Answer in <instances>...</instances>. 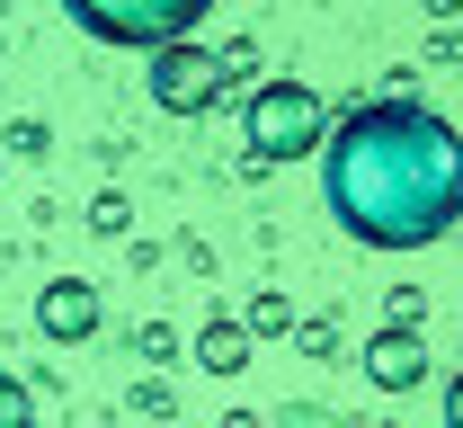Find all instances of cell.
<instances>
[{
	"instance_id": "obj_1",
	"label": "cell",
	"mask_w": 463,
	"mask_h": 428,
	"mask_svg": "<svg viewBox=\"0 0 463 428\" xmlns=\"http://www.w3.org/2000/svg\"><path fill=\"white\" fill-rule=\"evenodd\" d=\"M321 196L347 242L428 250L463 214V134L419 99H365L321 143Z\"/></svg>"
},
{
	"instance_id": "obj_2",
	"label": "cell",
	"mask_w": 463,
	"mask_h": 428,
	"mask_svg": "<svg viewBox=\"0 0 463 428\" xmlns=\"http://www.w3.org/2000/svg\"><path fill=\"white\" fill-rule=\"evenodd\" d=\"M241 134H250V152H259V161H303V152H321V143H330V117H321V99H312L303 81H259V90H250Z\"/></svg>"
},
{
	"instance_id": "obj_3",
	"label": "cell",
	"mask_w": 463,
	"mask_h": 428,
	"mask_svg": "<svg viewBox=\"0 0 463 428\" xmlns=\"http://www.w3.org/2000/svg\"><path fill=\"white\" fill-rule=\"evenodd\" d=\"M71 9V27H90L99 45H143V54H161V45H187V27L214 9V0H62Z\"/></svg>"
},
{
	"instance_id": "obj_4",
	"label": "cell",
	"mask_w": 463,
	"mask_h": 428,
	"mask_svg": "<svg viewBox=\"0 0 463 428\" xmlns=\"http://www.w3.org/2000/svg\"><path fill=\"white\" fill-rule=\"evenodd\" d=\"M214 90H223V62L214 54H196V45H161V54H152V99H161V108L196 117Z\"/></svg>"
},
{
	"instance_id": "obj_5",
	"label": "cell",
	"mask_w": 463,
	"mask_h": 428,
	"mask_svg": "<svg viewBox=\"0 0 463 428\" xmlns=\"http://www.w3.org/2000/svg\"><path fill=\"white\" fill-rule=\"evenodd\" d=\"M365 375H374V384H383V393H410V384H419V375H428V348H419V330H374V339H365Z\"/></svg>"
},
{
	"instance_id": "obj_6",
	"label": "cell",
	"mask_w": 463,
	"mask_h": 428,
	"mask_svg": "<svg viewBox=\"0 0 463 428\" xmlns=\"http://www.w3.org/2000/svg\"><path fill=\"white\" fill-rule=\"evenodd\" d=\"M36 321H45V339H90V330H99V295L62 277V286H45V304H36Z\"/></svg>"
},
{
	"instance_id": "obj_7",
	"label": "cell",
	"mask_w": 463,
	"mask_h": 428,
	"mask_svg": "<svg viewBox=\"0 0 463 428\" xmlns=\"http://www.w3.org/2000/svg\"><path fill=\"white\" fill-rule=\"evenodd\" d=\"M196 366L205 375H241L250 366V321H205V330H196Z\"/></svg>"
},
{
	"instance_id": "obj_8",
	"label": "cell",
	"mask_w": 463,
	"mask_h": 428,
	"mask_svg": "<svg viewBox=\"0 0 463 428\" xmlns=\"http://www.w3.org/2000/svg\"><path fill=\"white\" fill-rule=\"evenodd\" d=\"M0 428H36V402H27L18 375H0Z\"/></svg>"
},
{
	"instance_id": "obj_9",
	"label": "cell",
	"mask_w": 463,
	"mask_h": 428,
	"mask_svg": "<svg viewBox=\"0 0 463 428\" xmlns=\"http://www.w3.org/2000/svg\"><path fill=\"white\" fill-rule=\"evenodd\" d=\"M294 312H286V295H259V304H250V330H286Z\"/></svg>"
},
{
	"instance_id": "obj_10",
	"label": "cell",
	"mask_w": 463,
	"mask_h": 428,
	"mask_svg": "<svg viewBox=\"0 0 463 428\" xmlns=\"http://www.w3.org/2000/svg\"><path fill=\"white\" fill-rule=\"evenodd\" d=\"M446 428H463V375L446 384Z\"/></svg>"
},
{
	"instance_id": "obj_11",
	"label": "cell",
	"mask_w": 463,
	"mask_h": 428,
	"mask_svg": "<svg viewBox=\"0 0 463 428\" xmlns=\"http://www.w3.org/2000/svg\"><path fill=\"white\" fill-rule=\"evenodd\" d=\"M286 428H330V420H321V411H286Z\"/></svg>"
}]
</instances>
